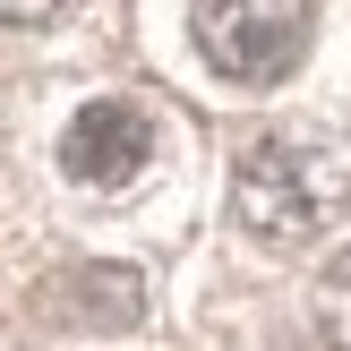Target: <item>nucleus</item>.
Wrapping results in <instances>:
<instances>
[{"mask_svg": "<svg viewBox=\"0 0 351 351\" xmlns=\"http://www.w3.org/2000/svg\"><path fill=\"white\" fill-rule=\"evenodd\" d=\"M317 0H189V43L223 86H283L308 60Z\"/></svg>", "mask_w": 351, "mask_h": 351, "instance_id": "nucleus-2", "label": "nucleus"}, {"mask_svg": "<svg viewBox=\"0 0 351 351\" xmlns=\"http://www.w3.org/2000/svg\"><path fill=\"white\" fill-rule=\"evenodd\" d=\"M317 335L335 343V351H351V249L317 274Z\"/></svg>", "mask_w": 351, "mask_h": 351, "instance_id": "nucleus-4", "label": "nucleus"}, {"mask_svg": "<svg viewBox=\"0 0 351 351\" xmlns=\"http://www.w3.org/2000/svg\"><path fill=\"white\" fill-rule=\"evenodd\" d=\"M351 215V154L317 129H266L232 163V223L257 249H317Z\"/></svg>", "mask_w": 351, "mask_h": 351, "instance_id": "nucleus-1", "label": "nucleus"}, {"mask_svg": "<svg viewBox=\"0 0 351 351\" xmlns=\"http://www.w3.org/2000/svg\"><path fill=\"white\" fill-rule=\"evenodd\" d=\"M69 0H0V26H43V17H60Z\"/></svg>", "mask_w": 351, "mask_h": 351, "instance_id": "nucleus-5", "label": "nucleus"}, {"mask_svg": "<svg viewBox=\"0 0 351 351\" xmlns=\"http://www.w3.org/2000/svg\"><path fill=\"white\" fill-rule=\"evenodd\" d=\"M154 163V112L129 95H95L69 112L60 129V180L77 189H129L137 171Z\"/></svg>", "mask_w": 351, "mask_h": 351, "instance_id": "nucleus-3", "label": "nucleus"}]
</instances>
